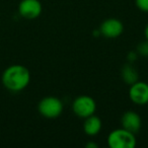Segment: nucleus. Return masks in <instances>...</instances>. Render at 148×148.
Instances as JSON below:
<instances>
[{"label": "nucleus", "instance_id": "nucleus-1", "mask_svg": "<svg viewBox=\"0 0 148 148\" xmlns=\"http://www.w3.org/2000/svg\"><path fill=\"white\" fill-rule=\"evenodd\" d=\"M31 73L25 66L14 64L8 66L2 74V83L4 87L12 92L21 91L29 84Z\"/></svg>", "mask_w": 148, "mask_h": 148}, {"label": "nucleus", "instance_id": "nucleus-2", "mask_svg": "<svg viewBox=\"0 0 148 148\" xmlns=\"http://www.w3.org/2000/svg\"><path fill=\"white\" fill-rule=\"evenodd\" d=\"M136 143L135 134L124 128L113 130L108 136V144L111 148H134Z\"/></svg>", "mask_w": 148, "mask_h": 148}, {"label": "nucleus", "instance_id": "nucleus-3", "mask_svg": "<svg viewBox=\"0 0 148 148\" xmlns=\"http://www.w3.org/2000/svg\"><path fill=\"white\" fill-rule=\"evenodd\" d=\"M63 103L56 97H46L41 99L38 106L39 113L47 119H56L63 112Z\"/></svg>", "mask_w": 148, "mask_h": 148}, {"label": "nucleus", "instance_id": "nucleus-4", "mask_svg": "<svg viewBox=\"0 0 148 148\" xmlns=\"http://www.w3.org/2000/svg\"><path fill=\"white\" fill-rule=\"evenodd\" d=\"M97 110V103L89 95H79L72 103V111L77 117L85 118L93 115Z\"/></svg>", "mask_w": 148, "mask_h": 148}, {"label": "nucleus", "instance_id": "nucleus-5", "mask_svg": "<svg viewBox=\"0 0 148 148\" xmlns=\"http://www.w3.org/2000/svg\"><path fill=\"white\" fill-rule=\"evenodd\" d=\"M43 6L40 0H21L18 5V12L25 19H36L41 15Z\"/></svg>", "mask_w": 148, "mask_h": 148}, {"label": "nucleus", "instance_id": "nucleus-6", "mask_svg": "<svg viewBox=\"0 0 148 148\" xmlns=\"http://www.w3.org/2000/svg\"><path fill=\"white\" fill-rule=\"evenodd\" d=\"M129 97L131 101L139 106L148 103V83L144 81H136L130 85Z\"/></svg>", "mask_w": 148, "mask_h": 148}, {"label": "nucleus", "instance_id": "nucleus-7", "mask_svg": "<svg viewBox=\"0 0 148 148\" xmlns=\"http://www.w3.org/2000/svg\"><path fill=\"white\" fill-rule=\"evenodd\" d=\"M101 35L108 39H116L120 37L124 32V25L118 18H108L103 21L99 27Z\"/></svg>", "mask_w": 148, "mask_h": 148}, {"label": "nucleus", "instance_id": "nucleus-8", "mask_svg": "<svg viewBox=\"0 0 148 148\" xmlns=\"http://www.w3.org/2000/svg\"><path fill=\"white\" fill-rule=\"evenodd\" d=\"M122 128L136 134L138 133L142 126V121L139 114L134 111H128L123 114L121 118Z\"/></svg>", "mask_w": 148, "mask_h": 148}, {"label": "nucleus", "instance_id": "nucleus-9", "mask_svg": "<svg viewBox=\"0 0 148 148\" xmlns=\"http://www.w3.org/2000/svg\"><path fill=\"white\" fill-rule=\"evenodd\" d=\"M103 123L99 117L95 116V114L89 117L85 118L84 124H83V130L84 133L88 136H95L101 132Z\"/></svg>", "mask_w": 148, "mask_h": 148}, {"label": "nucleus", "instance_id": "nucleus-10", "mask_svg": "<svg viewBox=\"0 0 148 148\" xmlns=\"http://www.w3.org/2000/svg\"><path fill=\"white\" fill-rule=\"evenodd\" d=\"M121 77L123 79V81L127 84L131 85L133 83H135L136 81H138V72L135 68L133 67V65L131 64H126L123 66L121 70Z\"/></svg>", "mask_w": 148, "mask_h": 148}, {"label": "nucleus", "instance_id": "nucleus-11", "mask_svg": "<svg viewBox=\"0 0 148 148\" xmlns=\"http://www.w3.org/2000/svg\"><path fill=\"white\" fill-rule=\"evenodd\" d=\"M137 54L144 57H148V41L145 40L144 42L138 44L137 46Z\"/></svg>", "mask_w": 148, "mask_h": 148}, {"label": "nucleus", "instance_id": "nucleus-12", "mask_svg": "<svg viewBox=\"0 0 148 148\" xmlns=\"http://www.w3.org/2000/svg\"><path fill=\"white\" fill-rule=\"evenodd\" d=\"M136 6L143 12H148V0H135Z\"/></svg>", "mask_w": 148, "mask_h": 148}, {"label": "nucleus", "instance_id": "nucleus-13", "mask_svg": "<svg viewBox=\"0 0 148 148\" xmlns=\"http://www.w3.org/2000/svg\"><path fill=\"white\" fill-rule=\"evenodd\" d=\"M128 59H129L130 62H133V61H136V59H137V52H130L129 54H128Z\"/></svg>", "mask_w": 148, "mask_h": 148}, {"label": "nucleus", "instance_id": "nucleus-14", "mask_svg": "<svg viewBox=\"0 0 148 148\" xmlns=\"http://www.w3.org/2000/svg\"><path fill=\"white\" fill-rule=\"evenodd\" d=\"M85 146H86L87 148H97V144L93 143V142H89V143H87Z\"/></svg>", "mask_w": 148, "mask_h": 148}, {"label": "nucleus", "instance_id": "nucleus-15", "mask_svg": "<svg viewBox=\"0 0 148 148\" xmlns=\"http://www.w3.org/2000/svg\"><path fill=\"white\" fill-rule=\"evenodd\" d=\"M144 35H145V39L148 41V23L146 25L145 29H144Z\"/></svg>", "mask_w": 148, "mask_h": 148}]
</instances>
